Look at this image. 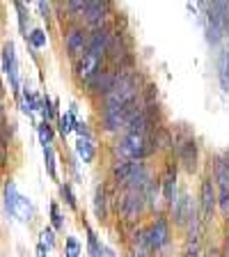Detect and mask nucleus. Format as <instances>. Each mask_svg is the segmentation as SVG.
I'll use <instances>...</instances> for the list:
<instances>
[{
    "instance_id": "obj_1",
    "label": "nucleus",
    "mask_w": 229,
    "mask_h": 257,
    "mask_svg": "<svg viewBox=\"0 0 229 257\" xmlns=\"http://www.w3.org/2000/svg\"><path fill=\"white\" fill-rule=\"evenodd\" d=\"M140 94V85H138V76L135 74H119L117 71V80H115V87L103 96V110H119V108L128 106V103H135Z\"/></svg>"
},
{
    "instance_id": "obj_2",
    "label": "nucleus",
    "mask_w": 229,
    "mask_h": 257,
    "mask_svg": "<svg viewBox=\"0 0 229 257\" xmlns=\"http://www.w3.org/2000/svg\"><path fill=\"white\" fill-rule=\"evenodd\" d=\"M115 152H117L122 159L119 161H142L149 154L156 152V145L151 140V136H140V134H124V138L115 145Z\"/></svg>"
},
{
    "instance_id": "obj_3",
    "label": "nucleus",
    "mask_w": 229,
    "mask_h": 257,
    "mask_svg": "<svg viewBox=\"0 0 229 257\" xmlns=\"http://www.w3.org/2000/svg\"><path fill=\"white\" fill-rule=\"evenodd\" d=\"M117 209L126 223H135V220L144 214V209H147L144 191H124L117 202Z\"/></svg>"
},
{
    "instance_id": "obj_4",
    "label": "nucleus",
    "mask_w": 229,
    "mask_h": 257,
    "mask_svg": "<svg viewBox=\"0 0 229 257\" xmlns=\"http://www.w3.org/2000/svg\"><path fill=\"white\" fill-rule=\"evenodd\" d=\"M147 239H149L151 252H160L170 246V223L165 216H156L154 223L147 227Z\"/></svg>"
},
{
    "instance_id": "obj_5",
    "label": "nucleus",
    "mask_w": 229,
    "mask_h": 257,
    "mask_svg": "<svg viewBox=\"0 0 229 257\" xmlns=\"http://www.w3.org/2000/svg\"><path fill=\"white\" fill-rule=\"evenodd\" d=\"M215 207H218V198H215V184L211 177H204L202 179V188H199V220L208 223L211 216H213Z\"/></svg>"
},
{
    "instance_id": "obj_6",
    "label": "nucleus",
    "mask_w": 229,
    "mask_h": 257,
    "mask_svg": "<svg viewBox=\"0 0 229 257\" xmlns=\"http://www.w3.org/2000/svg\"><path fill=\"white\" fill-rule=\"evenodd\" d=\"M87 42H90V32H87L85 28L74 26L69 32H67L64 46H67V53H69V58L74 60V62L87 53Z\"/></svg>"
},
{
    "instance_id": "obj_7",
    "label": "nucleus",
    "mask_w": 229,
    "mask_h": 257,
    "mask_svg": "<svg viewBox=\"0 0 229 257\" xmlns=\"http://www.w3.org/2000/svg\"><path fill=\"white\" fill-rule=\"evenodd\" d=\"M110 37H112V32L108 26L96 28L90 35V42H87V55H92L96 60H103L108 51V44H110Z\"/></svg>"
},
{
    "instance_id": "obj_8",
    "label": "nucleus",
    "mask_w": 229,
    "mask_h": 257,
    "mask_svg": "<svg viewBox=\"0 0 229 257\" xmlns=\"http://www.w3.org/2000/svg\"><path fill=\"white\" fill-rule=\"evenodd\" d=\"M176 156H179V163L186 172H195L197 170V161H199V154H197V143L192 138H186L179 143L176 147Z\"/></svg>"
},
{
    "instance_id": "obj_9",
    "label": "nucleus",
    "mask_w": 229,
    "mask_h": 257,
    "mask_svg": "<svg viewBox=\"0 0 229 257\" xmlns=\"http://www.w3.org/2000/svg\"><path fill=\"white\" fill-rule=\"evenodd\" d=\"M3 71L10 76L12 90L19 96V62H16V53H14V44L7 42L3 46Z\"/></svg>"
},
{
    "instance_id": "obj_10",
    "label": "nucleus",
    "mask_w": 229,
    "mask_h": 257,
    "mask_svg": "<svg viewBox=\"0 0 229 257\" xmlns=\"http://www.w3.org/2000/svg\"><path fill=\"white\" fill-rule=\"evenodd\" d=\"M74 69H76V78L83 80V83H90V80L103 69V60H96V58H92V55L85 53L83 58L76 60Z\"/></svg>"
},
{
    "instance_id": "obj_11",
    "label": "nucleus",
    "mask_w": 229,
    "mask_h": 257,
    "mask_svg": "<svg viewBox=\"0 0 229 257\" xmlns=\"http://www.w3.org/2000/svg\"><path fill=\"white\" fill-rule=\"evenodd\" d=\"M206 10V35H208V42L218 46L220 39H222L224 30H222V23H220V16H218V10H215V3H206L202 5Z\"/></svg>"
},
{
    "instance_id": "obj_12",
    "label": "nucleus",
    "mask_w": 229,
    "mask_h": 257,
    "mask_svg": "<svg viewBox=\"0 0 229 257\" xmlns=\"http://www.w3.org/2000/svg\"><path fill=\"white\" fill-rule=\"evenodd\" d=\"M197 209H195V204H192V198L188 195V193H183V195H179L176 198V202L172 204V216H174V225H188V220L192 218V214H195Z\"/></svg>"
},
{
    "instance_id": "obj_13",
    "label": "nucleus",
    "mask_w": 229,
    "mask_h": 257,
    "mask_svg": "<svg viewBox=\"0 0 229 257\" xmlns=\"http://www.w3.org/2000/svg\"><path fill=\"white\" fill-rule=\"evenodd\" d=\"M110 14V3H101V0H94V3H87V10H85V21L87 26L96 28H103L106 26V19Z\"/></svg>"
},
{
    "instance_id": "obj_14",
    "label": "nucleus",
    "mask_w": 229,
    "mask_h": 257,
    "mask_svg": "<svg viewBox=\"0 0 229 257\" xmlns=\"http://www.w3.org/2000/svg\"><path fill=\"white\" fill-rule=\"evenodd\" d=\"M160 188H163L165 207L172 209V204L176 202V166L174 163H167L165 166V172L160 177Z\"/></svg>"
},
{
    "instance_id": "obj_15",
    "label": "nucleus",
    "mask_w": 229,
    "mask_h": 257,
    "mask_svg": "<svg viewBox=\"0 0 229 257\" xmlns=\"http://www.w3.org/2000/svg\"><path fill=\"white\" fill-rule=\"evenodd\" d=\"M115 80H117V71H106V69H101L99 74L94 76V78L90 80V83H85V85L90 87V92H94V94L106 96L108 92L115 87Z\"/></svg>"
},
{
    "instance_id": "obj_16",
    "label": "nucleus",
    "mask_w": 229,
    "mask_h": 257,
    "mask_svg": "<svg viewBox=\"0 0 229 257\" xmlns=\"http://www.w3.org/2000/svg\"><path fill=\"white\" fill-rule=\"evenodd\" d=\"M144 202L147 207L154 209V211H160L165 200H163V188H160V179H149V184L144 186Z\"/></svg>"
},
{
    "instance_id": "obj_17",
    "label": "nucleus",
    "mask_w": 229,
    "mask_h": 257,
    "mask_svg": "<svg viewBox=\"0 0 229 257\" xmlns=\"http://www.w3.org/2000/svg\"><path fill=\"white\" fill-rule=\"evenodd\" d=\"M106 55L112 60V62H117V64L128 55V46H126V39H124L122 32H117V35H112L110 37V44H108Z\"/></svg>"
},
{
    "instance_id": "obj_18",
    "label": "nucleus",
    "mask_w": 229,
    "mask_h": 257,
    "mask_svg": "<svg viewBox=\"0 0 229 257\" xmlns=\"http://www.w3.org/2000/svg\"><path fill=\"white\" fill-rule=\"evenodd\" d=\"M131 246H133V257H151V246H149V239H147V230L140 227V230L133 232V239H131Z\"/></svg>"
},
{
    "instance_id": "obj_19",
    "label": "nucleus",
    "mask_w": 229,
    "mask_h": 257,
    "mask_svg": "<svg viewBox=\"0 0 229 257\" xmlns=\"http://www.w3.org/2000/svg\"><path fill=\"white\" fill-rule=\"evenodd\" d=\"M131 170H133V161H117L112 166V182L124 188L128 182V177H131Z\"/></svg>"
},
{
    "instance_id": "obj_20",
    "label": "nucleus",
    "mask_w": 229,
    "mask_h": 257,
    "mask_svg": "<svg viewBox=\"0 0 229 257\" xmlns=\"http://www.w3.org/2000/svg\"><path fill=\"white\" fill-rule=\"evenodd\" d=\"M213 184H218V188H229V161L227 159H215Z\"/></svg>"
},
{
    "instance_id": "obj_21",
    "label": "nucleus",
    "mask_w": 229,
    "mask_h": 257,
    "mask_svg": "<svg viewBox=\"0 0 229 257\" xmlns=\"http://www.w3.org/2000/svg\"><path fill=\"white\" fill-rule=\"evenodd\" d=\"M76 154H78V159L83 161V163H92L96 156V147H94V143H92V138H78V143H76Z\"/></svg>"
},
{
    "instance_id": "obj_22",
    "label": "nucleus",
    "mask_w": 229,
    "mask_h": 257,
    "mask_svg": "<svg viewBox=\"0 0 229 257\" xmlns=\"http://www.w3.org/2000/svg\"><path fill=\"white\" fill-rule=\"evenodd\" d=\"M218 78H220V85H222V92H229V51H222V53H220Z\"/></svg>"
},
{
    "instance_id": "obj_23",
    "label": "nucleus",
    "mask_w": 229,
    "mask_h": 257,
    "mask_svg": "<svg viewBox=\"0 0 229 257\" xmlns=\"http://www.w3.org/2000/svg\"><path fill=\"white\" fill-rule=\"evenodd\" d=\"M94 211L99 218H106L108 216V195L103 186H96V191H94Z\"/></svg>"
},
{
    "instance_id": "obj_24",
    "label": "nucleus",
    "mask_w": 229,
    "mask_h": 257,
    "mask_svg": "<svg viewBox=\"0 0 229 257\" xmlns=\"http://www.w3.org/2000/svg\"><path fill=\"white\" fill-rule=\"evenodd\" d=\"M14 216L19 220H23V223H28V220L32 218V204H30V200L23 198V195H19V202H16Z\"/></svg>"
},
{
    "instance_id": "obj_25",
    "label": "nucleus",
    "mask_w": 229,
    "mask_h": 257,
    "mask_svg": "<svg viewBox=\"0 0 229 257\" xmlns=\"http://www.w3.org/2000/svg\"><path fill=\"white\" fill-rule=\"evenodd\" d=\"M16 202H19V191H16V184L14 182H7L5 184V207L12 216H14V209Z\"/></svg>"
},
{
    "instance_id": "obj_26",
    "label": "nucleus",
    "mask_w": 229,
    "mask_h": 257,
    "mask_svg": "<svg viewBox=\"0 0 229 257\" xmlns=\"http://www.w3.org/2000/svg\"><path fill=\"white\" fill-rule=\"evenodd\" d=\"M53 243H55V234L51 227H46V230L42 232V239H39V257L46 255V252L53 248Z\"/></svg>"
},
{
    "instance_id": "obj_27",
    "label": "nucleus",
    "mask_w": 229,
    "mask_h": 257,
    "mask_svg": "<svg viewBox=\"0 0 229 257\" xmlns=\"http://www.w3.org/2000/svg\"><path fill=\"white\" fill-rule=\"evenodd\" d=\"M26 39H28V44H30L32 48H44L46 46V32H44L42 28H35Z\"/></svg>"
},
{
    "instance_id": "obj_28",
    "label": "nucleus",
    "mask_w": 229,
    "mask_h": 257,
    "mask_svg": "<svg viewBox=\"0 0 229 257\" xmlns=\"http://www.w3.org/2000/svg\"><path fill=\"white\" fill-rule=\"evenodd\" d=\"M39 110H42L44 115V122H51V119L58 115V110H55V103L48 99V96H44L42 101H39Z\"/></svg>"
},
{
    "instance_id": "obj_29",
    "label": "nucleus",
    "mask_w": 229,
    "mask_h": 257,
    "mask_svg": "<svg viewBox=\"0 0 229 257\" xmlns=\"http://www.w3.org/2000/svg\"><path fill=\"white\" fill-rule=\"evenodd\" d=\"M87 250H90V257H103V248L99 246V241H96V234L92 227H87Z\"/></svg>"
},
{
    "instance_id": "obj_30",
    "label": "nucleus",
    "mask_w": 229,
    "mask_h": 257,
    "mask_svg": "<svg viewBox=\"0 0 229 257\" xmlns=\"http://www.w3.org/2000/svg\"><path fill=\"white\" fill-rule=\"evenodd\" d=\"M39 140H42L44 147H51V143H53V126H51V122H42L39 124Z\"/></svg>"
},
{
    "instance_id": "obj_31",
    "label": "nucleus",
    "mask_w": 229,
    "mask_h": 257,
    "mask_svg": "<svg viewBox=\"0 0 229 257\" xmlns=\"http://www.w3.org/2000/svg\"><path fill=\"white\" fill-rule=\"evenodd\" d=\"M44 161H46V170L51 175V179L58 177V170H55V152L53 147H44Z\"/></svg>"
},
{
    "instance_id": "obj_32",
    "label": "nucleus",
    "mask_w": 229,
    "mask_h": 257,
    "mask_svg": "<svg viewBox=\"0 0 229 257\" xmlns=\"http://www.w3.org/2000/svg\"><path fill=\"white\" fill-rule=\"evenodd\" d=\"M64 255H67V257H78L80 255L78 239H74V236H67V241H64Z\"/></svg>"
},
{
    "instance_id": "obj_33",
    "label": "nucleus",
    "mask_w": 229,
    "mask_h": 257,
    "mask_svg": "<svg viewBox=\"0 0 229 257\" xmlns=\"http://www.w3.org/2000/svg\"><path fill=\"white\" fill-rule=\"evenodd\" d=\"M23 106H26V108H23V110H26V112L39 110V99H37V96H35V94H32V92L28 90V87H26V94H23Z\"/></svg>"
},
{
    "instance_id": "obj_34",
    "label": "nucleus",
    "mask_w": 229,
    "mask_h": 257,
    "mask_svg": "<svg viewBox=\"0 0 229 257\" xmlns=\"http://www.w3.org/2000/svg\"><path fill=\"white\" fill-rule=\"evenodd\" d=\"M64 7L69 10L71 16H83L85 14V10H87V3H83V0H69Z\"/></svg>"
},
{
    "instance_id": "obj_35",
    "label": "nucleus",
    "mask_w": 229,
    "mask_h": 257,
    "mask_svg": "<svg viewBox=\"0 0 229 257\" xmlns=\"http://www.w3.org/2000/svg\"><path fill=\"white\" fill-rule=\"evenodd\" d=\"M60 193H62L64 202L69 204L71 209H76V195H74V191H71V186H69V184H62V186H60Z\"/></svg>"
},
{
    "instance_id": "obj_36",
    "label": "nucleus",
    "mask_w": 229,
    "mask_h": 257,
    "mask_svg": "<svg viewBox=\"0 0 229 257\" xmlns=\"http://www.w3.org/2000/svg\"><path fill=\"white\" fill-rule=\"evenodd\" d=\"M51 220H53V230H62V216L58 204H51Z\"/></svg>"
},
{
    "instance_id": "obj_37",
    "label": "nucleus",
    "mask_w": 229,
    "mask_h": 257,
    "mask_svg": "<svg viewBox=\"0 0 229 257\" xmlns=\"http://www.w3.org/2000/svg\"><path fill=\"white\" fill-rule=\"evenodd\" d=\"M16 12H19V23H21V32L28 37V32H26V19H28V14H26V5L23 3H16Z\"/></svg>"
},
{
    "instance_id": "obj_38",
    "label": "nucleus",
    "mask_w": 229,
    "mask_h": 257,
    "mask_svg": "<svg viewBox=\"0 0 229 257\" xmlns=\"http://www.w3.org/2000/svg\"><path fill=\"white\" fill-rule=\"evenodd\" d=\"M58 126H60V134L67 136L71 131V124H69V115H60L58 117Z\"/></svg>"
},
{
    "instance_id": "obj_39",
    "label": "nucleus",
    "mask_w": 229,
    "mask_h": 257,
    "mask_svg": "<svg viewBox=\"0 0 229 257\" xmlns=\"http://www.w3.org/2000/svg\"><path fill=\"white\" fill-rule=\"evenodd\" d=\"M37 7H39V12L44 14V19L51 16V5H48V3H37Z\"/></svg>"
},
{
    "instance_id": "obj_40",
    "label": "nucleus",
    "mask_w": 229,
    "mask_h": 257,
    "mask_svg": "<svg viewBox=\"0 0 229 257\" xmlns=\"http://www.w3.org/2000/svg\"><path fill=\"white\" fill-rule=\"evenodd\" d=\"M5 161H7V150H5V145H0V168L5 166Z\"/></svg>"
},
{
    "instance_id": "obj_41",
    "label": "nucleus",
    "mask_w": 229,
    "mask_h": 257,
    "mask_svg": "<svg viewBox=\"0 0 229 257\" xmlns=\"http://www.w3.org/2000/svg\"><path fill=\"white\" fill-rule=\"evenodd\" d=\"M3 124H5V108L0 106V126H3Z\"/></svg>"
},
{
    "instance_id": "obj_42",
    "label": "nucleus",
    "mask_w": 229,
    "mask_h": 257,
    "mask_svg": "<svg viewBox=\"0 0 229 257\" xmlns=\"http://www.w3.org/2000/svg\"><path fill=\"white\" fill-rule=\"evenodd\" d=\"M5 96V87H3V80H0V99Z\"/></svg>"
},
{
    "instance_id": "obj_43",
    "label": "nucleus",
    "mask_w": 229,
    "mask_h": 257,
    "mask_svg": "<svg viewBox=\"0 0 229 257\" xmlns=\"http://www.w3.org/2000/svg\"><path fill=\"white\" fill-rule=\"evenodd\" d=\"M224 214H227V223H229V207H227V209H224Z\"/></svg>"
},
{
    "instance_id": "obj_44",
    "label": "nucleus",
    "mask_w": 229,
    "mask_h": 257,
    "mask_svg": "<svg viewBox=\"0 0 229 257\" xmlns=\"http://www.w3.org/2000/svg\"><path fill=\"white\" fill-rule=\"evenodd\" d=\"M224 257H229V246H227V252H224Z\"/></svg>"
},
{
    "instance_id": "obj_45",
    "label": "nucleus",
    "mask_w": 229,
    "mask_h": 257,
    "mask_svg": "<svg viewBox=\"0 0 229 257\" xmlns=\"http://www.w3.org/2000/svg\"><path fill=\"white\" fill-rule=\"evenodd\" d=\"M126 257H133V255H131V252H128V255H126Z\"/></svg>"
},
{
    "instance_id": "obj_46",
    "label": "nucleus",
    "mask_w": 229,
    "mask_h": 257,
    "mask_svg": "<svg viewBox=\"0 0 229 257\" xmlns=\"http://www.w3.org/2000/svg\"><path fill=\"white\" fill-rule=\"evenodd\" d=\"M199 257H204V255H199Z\"/></svg>"
}]
</instances>
